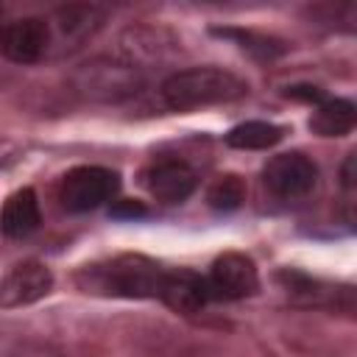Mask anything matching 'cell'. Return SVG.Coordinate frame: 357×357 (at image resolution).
I'll list each match as a JSON object with an SVG mask.
<instances>
[{
    "label": "cell",
    "instance_id": "18",
    "mask_svg": "<svg viewBox=\"0 0 357 357\" xmlns=\"http://www.w3.org/2000/svg\"><path fill=\"white\" fill-rule=\"evenodd\" d=\"M287 98H296V100H307V103H321L324 95L318 86H287Z\"/></svg>",
    "mask_w": 357,
    "mask_h": 357
},
{
    "label": "cell",
    "instance_id": "14",
    "mask_svg": "<svg viewBox=\"0 0 357 357\" xmlns=\"http://www.w3.org/2000/svg\"><path fill=\"white\" fill-rule=\"evenodd\" d=\"M282 134H284L282 126H273L265 120H248V123L234 126L226 134V145L240 148V151H265V148L276 145L282 139Z\"/></svg>",
    "mask_w": 357,
    "mask_h": 357
},
{
    "label": "cell",
    "instance_id": "1",
    "mask_svg": "<svg viewBox=\"0 0 357 357\" xmlns=\"http://www.w3.org/2000/svg\"><path fill=\"white\" fill-rule=\"evenodd\" d=\"M165 268L142 254H120L103 262L84 265L75 276L84 293L117 296V298H159Z\"/></svg>",
    "mask_w": 357,
    "mask_h": 357
},
{
    "label": "cell",
    "instance_id": "19",
    "mask_svg": "<svg viewBox=\"0 0 357 357\" xmlns=\"http://www.w3.org/2000/svg\"><path fill=\"white\" fill-rule=\"evenodd\" d=\"M354 162H357V156H354V153H349V156H346V165H343V173H340V176H343V187H346V190H351V187H354Z\"/></svg>",
    "mask_w": 357,
    "mask_h": 357
},
{
    "label": "cell",
    "instance_id": "15",
    "mask_svg": "<svg viewBox=\"0 0 357 357\" xmlns=\"http://www.w3.org/2000/svg\"><path fill=\"white\" fill-rule=\"evenodd\" d=\"M245 192H248L245 181L237 173H226V176H220V178L212 181V187L206 192V201L218 212H234L237 206H243Z\"/></svg>",
    "mask_w": 357,
    "mask_h": 357
},
{
    "label": "cell",
    "instance_id": "4",
    "mask_svg": "<svg viewBox=\"0 0 357 357\" xmlns=\"http://www.w3.org/2000/svg\"><path fill=\"white\" fill-rule=\"evenodd\" d=\"M120 187V176L100 165L73 167L59 187V201L67 212H92L114 198Z\"/></svg>",
    "mask_w": 357,
    "mask_h": 357
},
{
    "label": "cell",
    "instance_id": "8",
    "mask_svg": "<svg viewBox=\"0 0 357 357\" xmlns=\"http://www.w3.org/2000/svg\"><path fill=\"white\" fill-rule=\"evenodd\" d=\"M53 287V273L47 265L31 259L14 265L3 279H0V310H14L33 304L45 298Z\"/></svg>",
    "mask_w": 357,
    "mask_h": 357
},
{
    "label": "cell",
    "instance_id": "17",
    "mask_svg": "<svg viewBox=\"0 0 357 357\" xmlns=\"http://www.w3.org/2000/svg\"><path fill=\"white\" fill-rule=\"evenodd\" d=\"M109 215L112 218H120V220H134V218H145L148 215V209L139 204V201H114L112 204V209H109Z\"/></svg>",
    "mask_w": 357,
    "mask_h": 357
},
{
    "label": "cell",
    "instance_id": "7",
    "mask_svg": "<svg viewBox=\"0 0 357 357\" xmlns=\"http://www.w3.org/2000/svg\"><path fill=\"white\" fill-rule=\"evenodd\" d=\"M50 47V22L45 17H22L0 22V53L14 64H33Z\"/></svg>",
    "mask_w": 357,
    "mask_h": 357
},
{
    "label": "cell",
    "instance_id": "13",
    "mask_svg": "<svg viewBox=\"0 0 357 357\" xmlns=\"http://www.w3.org/2000/svg\"><path fill=\"white\" fill-rule=\"evenodd\" d=\"M103 11L95 6H67L56 11V28H59V39L70 42V47H75V42L92 36L100 28Z\"/></svg>",
    "mask_w": 357,
    "mask_h": 357
},
{
    "label": "cell",
    "instance_id": "16",
    "mask_svg": "<svg viewBox=\"0 0 357 357\" xmlns=\"http://www.w3.org/2000/svg\"><path fill=\"white\" fill-rule=\"evenodd\" d=\"M215 33L240 39V42H243V47H248V50L259 53L262 59H265V56H268V59H271V56H279V53L284 50L276 39H271V36H257V33H251V31H215Z\"/></svg>",
    "mask_w": 357,
    "mask_h": 357
},
{
    "label": "cell",
    "instance_id": "3",
    "mask_svg": "<svg viewBox=\"0 0 357 357\" xmlns=\"http://www.w3.org/2000/svg\"><path fill=\"white\" fill-rule=\"evenodd\" d=\"M73 89L95 103H120L131 95H137L145 84L142 70L134 61H120V59H89L75 73L70 75Z\"/></svg>",
    "mask_w": 357,
    "mask_h": 357
},
{
    "label": "cell",
    "instance_id": "9",
    "mask_svg": "<svg viewBox=\"0 0 357 357\" xmlns=\"http://www.w3.org/2000/svg\"><path fill=\"white\" fill-rule=\"evenodd\" d=\"M195 184H198L195 170L190 165H184V162H176V159L159 162V165H153L145 173L148 192L156 201H162V204H181V201H187L195 192Z\"/></svg>",
    "mask_w": 357,
    "mask_h": 357
},
{
    "label": "cell",
    "instance_id": "10",
    "mask_svg": "<svg viewBox=\"0 0 357 357\" xmlns=\"http://www.w3.org/2000/svg\"><path fill=\"white\" fill-rule=\"evenodd\" d=\"M159 298L170 310L192 315L209 301V287H206V279H201L198 273H192L187 268H178V271H167L165 273Z\"/></svg>",
    "mask_w": 357,
    "mask_h": 357
},
{
    "label": "cell",
    "instance_id": "2",
    "mask_svg": "<svg viewBox=\"0 0 357 357\" xmlns=\"http://www.w3.org/2000/svg\"><path fill=\"white\" fill-rule=\"evenodd\" d=\"M245 92H248V84L223 67H187L167 75L162 84V98L176 112L229 103L243 98Z\"/></svg>",
    "mask_w": 357,
    "mask_h": 357
},
{
    "label": "cell",
    "instance_id": "11",
    "mask_svg": "<svg viewBox=\"0 0 357 357\" xmlns=\"http://www.w3.org/2000/svg\"><path fill=\"white\" fill-rule=\"evenodd\" d=\"M39 220V201L31 187L11 192L0 209V229L6 237H28L31 231H36Z\"/></svg>",
    "mask_w": 357,
    "mask_h": 357
},
{
    "label": "cell",
    "instance_id": "5",
    "mask_svg": "<svg viewBox=\"0 0 357 357\" xmlns=\"http://www.w3.org/2000/svg\"><path fill=\"white\" fill-rule=\"evenodd\" d=\"M318 181V167L310 156L290 151V153H279L273 156L265 170H262V184L276 195V198H301L307 192L315 190Z\"/></svg>",
    "mask_w": 357,
    "mask_h": 357
},
{
    "label": "cell",
    "instance_id": "12",
    "mask_svg": "<svg viewBox=\"0 0 357 357\" xmlns=\"http://www.w3.org/2000/svg\"><path fill=\"white\" fill-rule=\"evenodd\" d=\"M354 120H357V109L351 100L346 98H324L312 117H310V128L318 134V137H343L354 128Z\"/></svg>",
    "mask_w": 357,
    "mask_h": 357
},
{
    "label": "cell",
    "instance_id": "6",
    "mask_svg": "<svg viewBox=\"0 0 357 357\" xmlns=\"http://www.w3.org/2000/svg\"><path fill=\"white\" fill-rule=\"evenodd\" d=\"M206 287H209V298H223V301L254 296L259 287V273H257L254 259L237 251L220 254L209 268Z\"/></svg>",
    "mask_w": 357,
    "mask_h": 357
}]
</instances>
